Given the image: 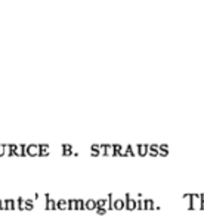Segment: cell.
Masks as SVG:
<instances>
[{"label": "cell", "mask_w": 204, "mask_h": 216, "mask_svg": "<svg viewBox=\"0 0 204 216\" xmlns=\"http://www.w3.org/2000/svg\"><path fill=\"white\" fill-rule=\"evenodd\" d=\"M183 199L187 200V209L188 210H195L200 209V194L192 193V194H185Z\"/></svg>", "instance_id": "1"}, {"label": "cell", "mask_w": 204, "mask_h": 216, "mask_svg": "<svg viewBox=\"0 0 204 216\" xmlns=\"http://www.w3.org/2000/svg\"><path fill=\"white\" fill-rule=\"evenodd\" d=\"M124 203H126V210L129 212L136 210V199H133L129 193L124 195Z\"/></svg>", "instance_id": "2"}, {"label": "cell", "mask_w": 204, "mask_h": 216, "mask_svg": "<svg viewBox=\"0 0 204 216\" xmlns=\"http://www.w3.org/2000/svg\"><path fill=\"white\" fill-rule=\"evenodd\" d=\"M45 197H46V204H45L46 210H56V200H53L49 194H46Z\"/></svg>", "instance_id": "3"}, {"label": "cell", "mask_w": 204, "mask_h": 216, "mask_svg": "<svg viewBox=\"0 0 204 216\" xmlns=\"http://www.w3.org/2000/svg\"><path fill=\"white\" fill-rule=\"evenodd\" d=\"M136 150H138V155L145 157V155H148L149 145H148V144H138V145H136Z\"/></svg>", "instance_id": "4"}, {"label": "cell", "mask_w": 204, "mask_h": 216, "mask_svg": "<svg viewBox=\"0 0 204 216\" xmlns=\"http://www.w3.org/2000/svg\"><path fill=\"white\" fill-rule=\"evenodd\" d=\"M101 154L102 155H114L113 145H109V144H102L101 145Z\"/></svg>", "instance_id": "5"}, {"label": "cell", "mask_w": 204, "mask_h": 216, "mask_svg": "<svg viewBox=\"0 0 204 216\" xmlns=\"http://www.w3.org/2000/svg\"><path fill=\"white\" fill-rule=\"evenodd\" d=\"M113 207H114V210H123V209H126L124 199H114Z\"/></svg>", "instance_id": "6"}, {"label": "cell", "mask_w": 204, "mask_h": 216, "mask_svg": "<svg viewBox=\"0 0 204 216\" xmlns=\"http://www.w3.org/2000/svg\"><path fill=\"white\" fill-rule=\"evenodd\" d=\"M39 145H36V144L27 145V155H39Z\"/></svg>", "instance_id": "7"}, {"label": "cell", "mask_w": 204, "mask_h": 216, "mask_svg": "<svg viewBox=\"0 0 204 216\" xmlns=\"http://www.w3.org/2000/svg\"><path fill=\"white\" fill-rule=\"evenodd\" d=\"M56 210H68V200L65 199L56 200Z\"/></svg>", "instance_id": "8"}, {"label": "cell", "mask_w": 204, "mask_h": 216, "mask_svg": "<svg viewBox=\"0 0 204 216\" xmlns=\"http://www.w3.org/2000/svg\"><path fill=\"white\" fill-rule=\"evenodd\" d=\"M5 207H6V210H15V209H17V201L13 199H6L5 200Z\"/></svg>", "instance_id": "9"}, {"label": "cell", "mask_w": 204, "mask_h": 216, "mask_svg": "<svg viewBox=\"0 0 204 216\" xmlns=\"http://www.w3.org/2000/svg\"><path fill=\"white\" fill-rule=\"evenodd\" d=\"M154 209H160V206H155L153 199H145V210H154Z\"/></svg>", "instance_id": "10"}, {"label": "cell", "mask_w": 204, "mask_h": 216, "mask_svg": "<svg viewBox=\"0 0 204 216\" xmlns=\"http://www.w3.org/2000/svg\"><path fill=\"white\" fill-rule=\"evenodd\" d=\"M96 200H93V199H89V200H86V210H96Z\"/></svg>", "instance_id": "11"}, {"label": "cell", "mask_w": 204, "mask_h": 216, "mask_svg": "<svg viewBox=\"0 0 204 216\" xmlns=\"http://www.w3.org/2000/svg\"><path fill=\"white\" fill-rule=\"evenodd\" d=\"M90 150H92V155H93V157H96V155L101 154V145H99V144H93L90 147Z\"/></svg>", "instance_id": "12"}, {"label": "cell", "mask_w": 204, "mask_h": 216, "mask_svg": "<svg viewBox=\"0 0 204 216\" xmlns=\"http://www.w3.org/2000/svg\"><path fill=\"white\" fill-rule=\"evenodd\" d=\"M68 210H77V199L68 200Z\"/></svg>", "instance_id": "13"}, {"label": "cell", "mask_w": 204, "mask_h": 216, "mask_svg": "<svg viewBox=\"0 0 204 216\" xmlns=\"http://www.w3.org/2000/svg\"><path fill=\"white\" fill-rule=\"evenodd\" d=\"M96 204H98L96 209H107L108 201H107V199H99V200H96Z\"/></svg>", "instance_id": "14"}, {"label": "cell", "mask_w": 204, "mask_h": 216, "mask_svg": "<svg viewBox=\"0 0 204 216\" xmlns=\"http://www.w3.org/2000/svg\"><path fill=\"white\" fill-rule=\"evenodd\" d=\"M17 209H19V210H25V199L19 197V199L17 200Z\"/></svg>", "instance_id": "15"}, {"label": "cell", "mask_w": 204, "mask_h": 216, "mask_svg": "<svg viewBox=\"0 0 204 216\" xmlns=\"http://www.w3.org/2000/svg\"><path fill=\"white\" fill-rule=\"evenodd\" d=\"M33 209H34V200L25 199V210H33Z\"/></svg>", "instance_id": "16"}, {"label": "cell", "mask_w": 204, "mask_h": 216, "mask_svg": "<svg viewBox=\"0 0 204 216\" xmlns=\"http://www.w3.org/2000/svg\"><path fill=\"white\" fill-rule=\"evenodd\" d=\"M77 210H86V200L77 199Z\"/></svg>", "instance_id": "17"}, {"label": "cell", "mask_w": 204, "mask_h": 216, "mask_svg": "<svg viewBox=\"0 0 204 216\" xmlns=\"http://www.w3.org/2000/svg\"><path fill=\"white\" fill-rule=\"evenodd\" d=\"M136 210H145V200H136Z\"/></svg>", "instance_id": "18"}, {"label": "cell", "mask_w": 204, "mask_h": 216, "mask_svg": "<svg viewBox=\"0 0 204 216\" xmlns=\"http://www.w3.org/2000/svg\"><path fill=\"white\" fill-rule=\"evenodd\" d=\"M124 154L126 155H136V153H135V150H133V145H127L126 147V150H124Z\"/></svg>", "instance_id": "19"}, {"label": "cell", "mask_w": 204, "mask_h": 216, "mask_svg": "<svg viewBox=\"0 0 204 216\" xmlns=\"http://www.w3.org/2000/svg\"><path fill=\"white\" fill-rule=\"evenodd\" d=\"M200 210H204V194H200Z\"/></svg>", "instance_id": "20"}, {"label": "cell", "mask_w": 204, "mask_h": 216, "mask_svg": "<svg viewBox=\"0 0 204 216\" xmlns=\"http://www.w3.org/2000/svg\"><path fill=\"white\" fill-rule=\"evenodd\" d=\"M6 155V145L5 144H0V157Z\"/></svg>", "instance_id": "21"}, {"label": "cell", "mask_w": 204, "mask_h": 216, "mask_svg": "<svg viewBox=\"0 0 204 216\" xmlns=\"http://www.w3.org/2000/svg\"><path fill=\"white\" fill-rule=\"evenodd\" d=\"M73 150H62V155H65V157H68V155H73Z\"/></svg>", "instance_id": "22"}, {"label": "cell", "mask_w": 204, "mask_h": 216, "mask_svg": "<svg viewBox=\"0 0 204 216\" xmlns=\"http://www.w3.org/2000/svg\"><path fill=\"white\" fill-rule=\"evenodd\" d=\"M107 209H96V213L98 215H105V213H107Z\"/></svg>", "instance_id": "23"}, {"label": "cell", "mask_w": 204, "mask_h": 216, "mask_svg": "<svg viewBox=\"0 0 204 216\" xmlns=\"http://www.w3.org/2000/svg\"><path fill=\"white\" fill-rule=\"evenodd\" d=\"M0 210H6V207H5V200H2V199H0Z\"/></svg>", "instance_id": "24"}, {"label": "cell", "mask_w": 204, "mask_h": 216, "mask_svg": "<svg viewBox=\"0 0 204 216\" xmlns=\"http://www.w3.org/2000/svg\"><path fill=\"white\" fill-rule=\"evenodd\" d=\"M47 154H49V151H39V155H40V157H46Z\"/></svg>", "instance_id": "25"}]
</instances>
